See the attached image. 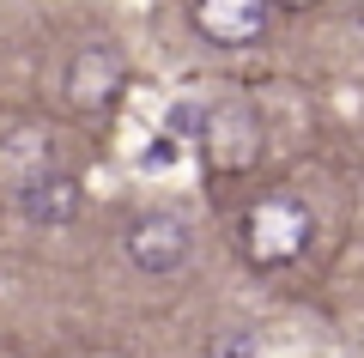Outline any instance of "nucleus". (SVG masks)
I'll list each match as a JSON object with an SVG mask.
<instances>
[{
	"label": "nucleus",
	"mask_w": 364,
	"mask_h": 358,
	"mask_svg": "<svg viewBox=\"0 0 364 358\" xmlns=\"http://www.w3.org/2000/svg\"><path fill=\"white\" fill-rule=\"evenodd\" d=\"M310 237H316V219L298 194H261L243 213V256L255 268H291V261H304Z\"/></svg>",
	"instance_id": "1"
},
{
	"label": "nucleus",
	"mask_w": 364,
	"mask_h": 358,
	"mask_svg": "<svg viewBox=\"0 0 364 358\" xmlns=\"http://www.w3.org/2000/svg\"><path fill=\"white\" fill-rule=\"evenodd\" d=\"M122 85H128V61H122V49H109V43H85V49L67 61V73H61V103L73 115H104L109 103L122 98Z\"/></svg>",
	"instance_id": "2"
},
{
	"label": "nucleus",
	"mask_w": 364,
	"mask_h": 358,
	"mask_svg": "<svg viewBox=\"0 0 364 358\" xmlns=\"http://www.w3.org/2000/svg\"><path fill=\"white\" fill-rule=\"evenodd\" d=\"M188 256H195V231L182 225V219L170 213H140L128 231V261L140 273H152V280H164V273L188 268Z\"/></svg>",
	"instance_id": "3"
},
{
	"label": "nucleus",
	"mask_w": 364,
	"mask_h": 358,
	"mask_svg": "<svg viewBox=\"0 0 364 358\" xmlns=\"http://www.w3.org/2000/svg\"><path fill=\"white\" fill-rule=\"evenodd\" d=\"M207 152H213V170H249L261 158V122L249 103H219L207 110Z\"/></svg>",
	"instance_id": "4"
},
{
	"label": "nucleus",
	"mask_w": 364,
	"mask_h": 358,
	"mask_svg": "<svg viewBox=\"0 0 364 358\" xmlns=\"http://www.w3.org/2000/svg\"><path fill=\"white\" fill-rule=\"evenodd\" d=\"M55 170H61V152H55V140L43 128H13L6 140H0V189L6 194L37 189V182L55 177Z\"/></svg>",
	"instance_id": "5"
},
{
	"label": "nucleus",
	"mask_w": 364,
	"mask_h": 358,
	"mask_svg": "<svg viewBox=\"0 0 364 358\" xmlns=\"http://www.w3.org/2000/svg\"><path fill=\"white\" fill-rule=\"evenodd\" d=\"M195 31L219 49H243L267 31V0H195Z\"/></svg>",
	"instance_id": "6"
},
{
	"label": "nucleus",
	"mask_w": 364,
	"mask_h": 358,
	"mask_svg": "<svg viewBox=\"0 0 364 358\" xmlns=\"http://www.w3.org/2000/svg\"><path fill=\"white\" fill-rule=\"evenodd\" d=\"M13 213L25 219V225H37V231H61V225L79 219V182L67 177V170H55V177H43L37 189L13 194Z\"/></svg>",
	"instance_id": "7"
},
{
	"label": "nucleus",
	"mask_w": 364,
	"mask_h": 358,
	"mask_svg": "<svg viewBox=\"0 0 364 358\" xmlns=\"http://www.w3.org/2000/svg\"><path fill=\"white\" fill-rule=\"evenodd\" d=\"M219 358H261V352H255V340H231V346H219Z\"/></svg>",
	"instance_id": "8"
},
{
	"label": "nucleus",
	"mask_w": 364,
	"mask_h": 358,
	"mask_svg": "<svg viewBox=\"0 0 364 358\" xmlns=\"http://www.w3.org/2000/svg\"><path fill=\"white\" fill-rule=\"evenodd\" d=\"M273 6H291V13H310V6H322V0H273Z\"/></svg>",
	"instance_id": "9"
},
{
	"label": "nucleus",
	"mask_w": 364,
	"mask_h": 358,
	"mask_svg": "<svg viewBox=\"0 0 364 358\" xmlns=\"http://www.w3.org/2000/svg\"><path fill=\"white\" fill-rule=\"evenodd\" d=\"M358 25H364V6H358Z\"/></svg>",
	"instance_id": "10"
}]
</instances>
